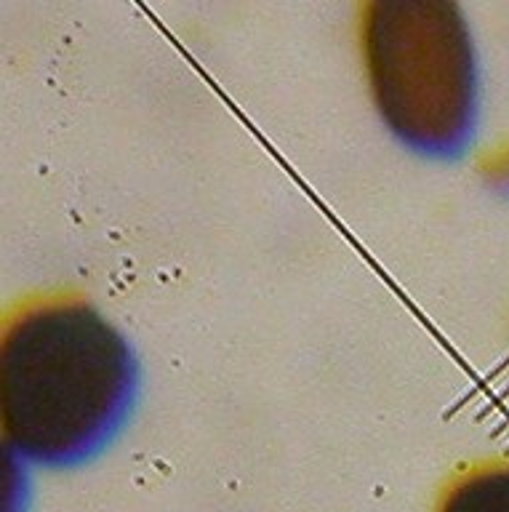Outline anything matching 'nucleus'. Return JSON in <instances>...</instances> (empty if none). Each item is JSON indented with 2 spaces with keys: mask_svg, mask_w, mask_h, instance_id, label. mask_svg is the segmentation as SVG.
I'll list each match as a JSON object with an SVG mask.
<instances>
[{
  "mask_svg": "<svg viewBox=\"0 0 509 512\" xmlns=\"http://www.w3.org/2000/svg\"><path fill=\"white\" fill-rule=\"evenodd\" d=\"M136 384L126 336L80 296L30 299L3 320L0 422L27 462H86L126 422Z\"/></svg>",
  "mask_w": 509,
  "mask_h": 512,
  "instance_id": "f257e3e1",
  "label": "nucleus"
},
{
  "mask_svg": "<svg viewBox=\"0 0 509 512\" xmlns=\"http://www.w3.org/2000/svg\"><path fill=\"white\" fill-rule=\"evenodd\" d=\"M360 51L376 110L400 142L451 158L478 120V59L462 8L446 0H371Z\"/></svg>",
  "mask_w": 509,
  "mask_h": 512,
  "instance_id": "f03ea898",
  "label": "nucleus"
},
{
  "mask_svg": "<svg viewBox=\"0 0 509 512\" xmlns=\"http://www.w3.org/2000/svg\"><path fill=\"white\" fill-rule=\"evenodd\" d=\"M438 512H509V459L464 467L448 480Z\"/></svg>",
  "mask_w": 509,
  "mask_h": 512,
  "instance_id": "7ed1b4c3",
  "label": "nucleus"
}]
</instances>
